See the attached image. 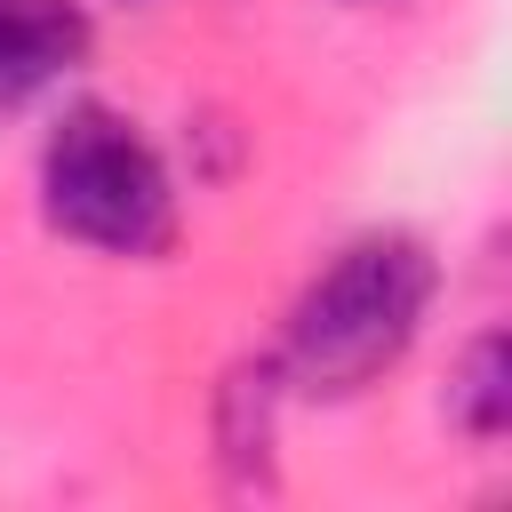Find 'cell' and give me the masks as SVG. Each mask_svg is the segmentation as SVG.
Instances as JSON below:
<instances>
[{
  "label": "cell",
  "mask_w": 512,
  "mask_h": 512,
  "mask_svg": "<svg viewBox=\"0 0 512 512\" xmlns=\"http://www.w3.org/2000/svg\"><path fill=\"white\" fill-rule=\"evenodd\" d=\"M280 408H288V384H280V360L272 352H248V360L224 368V384H216V456H224L232 480H248V488L272 480Z\"/></svg>",
  "instance_id": "277c9868"
},
{
  "label": "cell",
  "mask_w": 512,
  "mask_h": 512,
  "mask_svg": "<svg viewBox=\"0 0 512 512\" xmlns=\"http://www.w3.org/2000/svg\"><path fill=\"white\" fill-rule=\"evenodd\" d=\"M40 224L112 264H160L184 232V192L168 152L144 136L136 112L104 96H64L32 152Z\"/></svg>",
  "instance_id": "7a4b0ae2"
},
{
  "label": "cell",
  "mask_w": 512,
  "mask_h": 512,
  "mask_svg": "<svg viewBox=\"0 0 512 512\" xmlns=\"http://www.w3.org/2000/svg\"><path fill=\"white\" fill-rule=\"evenodd\" d=\"M432 304H440V256L424 232L368 224L336 240L296 288L272 344L288 400H360L368 384H384L416 352Z\"/></svg>",
  "instance_id": "6da1fadb"
},
{
  "label": "cell",
  "mask_w": 512,
  "mask_h": 512,
  "mask_svg": "<svg viewBox=\"0 0 512 512\" xmlns=\"http://www.w3.org/2000/svg\"><path fill=\"white\" fill-rule=\"evenodd\" d=\"M440 416H448V432L472 440V448H496V440L512 432V336H504L496 320L472 328V336L456 344Z\"/></svg>",
  "instance_id": "5b68a950"
},
{
  "label": "cell",
  "mask_w": 512,
  "mask_h": 512,
  "mask_svg": "<svg viewBox=\"0 0 512 512\" xmlns=\"http://www.w3.org/2000/svg\"><path fill=\"white\" fill-rule=\"evenodd\" d=\"M96 56L88 0H0V120L56 96Z\"/></svg>",
  "instance_id": "3957f363"
}]
</instances>
